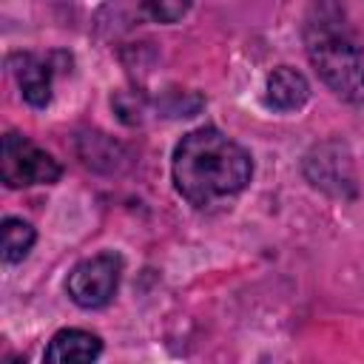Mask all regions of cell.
I'll list each match as a JSON object with an SVG mask.
<instances>
[{"mask_svg": "<svg viewBox=\"0 0 364 364\" xmlns=\"http://www.w3.org/2000/svg\"><path fill=\"white\" fill-rule=\"evenodd\" d=\"M173 188L193 208H208L219 199H230L250 185L253 159L219 128L188 131L171 156Z\"/></svg>", "mask_w": 364, "mask_h": 364, "instance_id": "1", "label": "cell"}, {"mask_svg": "<svg viewBox=\"0 0 364 364\" xmlns=\"http://www.w3.org/2000/svg\"><path fill=\"white\" fill-rule=\"evenodd\" d=\"M307 60L321 82L344 102L364 105V46L338 14L318 11L304 26Z\"/></svg>", "mask_w": 364, "mask_h": 364, "instance_id": "2", "label": "cell"}, {"mask_svg": "<svg viewBox=\"0 0 364 364\" xmlns=\"http://www.w3.org/2000/svg\"><path fill=\"white\" fill-rule=\"evenodd\" d=\"M63 176V165L28 136L9 131L0 142V179L6 188L54 185Z\"/></svg>", "mask_w": 364, "mask_h": 364, "instance_id": "3", "label": "cell"}, {"mask_svg": "<svg viewBox=\"0 0 364 364\" xmlns=\"http://www.w3.org/2000/svg\"><path fill=\"white\" fill-rule=\"evenodd\" d=\"M122 279V259L114 250H102L97 256H88L77 262L65 279L68 299L82 310H100L105 307L119 287Z\"/></svg>", "mask_w": 364, "mask_h": 364, "instance_id": "4", "label": "cell"}, {"mask_svg": "<svg viewBox=\"0 0 364 364\" xmlns=\"http://www.w3.org/2000/svg\"><path fill=\"white\" fill-rule=\"evenodd\" d=\"M307 182L318 191H324L327 196L336 199H350L355 196V168H353V156L347 151L344 142L338 139H327L321 145H316L301 165Z\"/></svg>", "mask_w": 364, "mask_h": 364, "instance_id": "5", "label": "cell"}, {"mask_svg": "<svg viewBox=\"0 0 364 364\" xmlns=\"http://www.w3.org/2000/svg\"><path fill=\"white\" fill-rule=\"evenodd\" d=\"M9 68L20 85V94L28 105L34 108H46L51 102V77L54 68L46 57L31 54V51H17L9 57Z\"/></svg>", "mask_w": 364, "mask_h": 364, "instance_id": "6", "label": "cell"}, {"mask_svg": "<svg viewBox=\"0 0 364 364\" xmlns=\"http://www.w3.org/2000/svg\"><path fill=\"white\" fill-rule=\"evenodd\" d=\"M102 353V338L91 330H80V327H65L57 330L43 353L46 361L51 364H82V361H94Z\"/></svg>", "mask_w": 364, "mask_h": 364, "instance_id": "7", "label": "cell"}, {"mask_svg": "<svg viewBox=\"0 0 364 364\" xmlns=\"http://www.w3.org/2000/svg\"><path fill=\"white\" fill-rule=\"evenodd\" d=\"M310 100V82L301 71L290 68V65H279L267 74L264 82V102L273 111H299L304 102Z\"/></svg>", "mask_w": 364, "mask_h": 364, "instance_id": "8", "label": "cell"}, {"mask_svg": "<svg viewBox=\"0 0 364 364\" xmlns=\"http://www.w3.org/2000/svg\"><path fill=\"white\" fill-rule=\"evenodd\" d=\"M37 242V230L31 222L20 216H6L3 219V264H17L28 256V250Z\"/></svg>", "mask_w": 364, "mask_h": 364, "instance_id": "9", "label": "cell"}, {"mask_svg": "<svg viewBox=\"0 0 364 364\" xmlns=\"http://www.w3.org/2000/svg\"><path fill=\"white\" fill-rule=\"evenodd\" d=\"M131 11H136V17H148L154 23H176L188 14L191 0H125Z\"/></svg>", "mask_w": 364, "mask_h": 364, "instance_id": "10", "label": "cell"}]
</instances>
